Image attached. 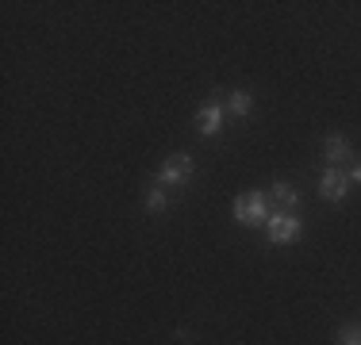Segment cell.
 <instances>
[{
	"label": "cell",
	"mask_w": 361,
	"mask_h": 345,
	"mask_svg": "<svg viewBox=\"0 0 361 345\" xmlns=\"http://www.w3.org/2000/svg\"><path fill=\"white\" fill-rule=\"evenodd\" d=\"M319 196L331 203H342L350 196V172L338 169V165H326L323 177H319Z\"/></svg>",
	"instance_id": "4"
},
{
	"label": "cell",
	"mask_w": 361,
	"mask_h": 345,
	"mask_svg": "<svg viewBox=\"0 0 361 345\" xmlns=\"http://www.w3.org/2000/svg\"><path fill=\"white\" fill-rule=\"evenodd\" d=\"M350 142L342 134H326L323 138V158H326V165H338V161H350Z\"/></svg>",
	"instance_id": "7"
},
{
	"label": "cell",
	"mask_w": 361,
	"mask_h": 345,
	"mask_svg": "<svg viewBox=\"0 0 361 345\" xmlns=\"http://www.w3.org/2000/svg\"><path fill=\"white\" fill-rule=\"evenodd\" d=\"M338 345H361V326H342V330H338Z\"/></svg>",
	"instance_id": "10"
},
{
	"label": "cell",
	"mask_w": 361,
	"mask_h": 345,
	"mask_svg": "<svg viewBox=\"0 0 361 345\" xmlns=\"http://www.w3.org/2000/svg\"><path fill=\"white\" fill-rule=\"evenodd\" d=\"M269 200L281 207V211H296L300 207V192H296V184H288V180H277V184L269 188Z\"/></svg>",
	"instance_id": "6"
},
{
	"label": "cell",
	"mask_w": 361,
	"mask_h": 345,
	"mask_svg": "<svg viewBox=\"0 0 361 345\" xmlns=\"http://www.w3.org/2000/svg\"><path fill=\"white\" fill-rule=\"evenodd\" d=\"M227 108L235 111L238 119H243V115H250V111H254V96H250L246 89H235V92L227 96Z\"/></svg>",
	"instance_id": "9"
},
{
	"label": "cell",
	"mask_w": 361,
	"mask_h": 345,
	"mask_svg": "<svg viewBox=\"0 0 361 345\" xmlns=\"http://www.w3.org/2000/svg\"><path fill=\"white\" fill-rule=\"evenodd\" d=\"M265 227H269V242H273V246H288V242H296L300 234H304V222H300L292 211H269Z\"/></svg>",
	"instance_id": "3"
},
{
	"label": "cell",
	"mask_w": 361,
	"mask_h": 345,
	"mask_svg": "<svg viewBox=\"0 0 361 345\" xmlns=\"http://www.w3.org/2000/svg\"><path fill=\"white\" fill-rule=\"evenodd\" d=\"M231 211H235V222H243V227H262V222L269 219V200H265L262 188H254L243 200H235Z\"/></svg>",
	"instance_id": "1"
},
{
	"label": "cell",
	"mask_w": 361,
	"mask_h": 345,
	"mask_svg": "<svg viewBox=\"0 0 361 345\" xmlns=\"http://www.w3.org/2000/svg\"><path fill=\"white\" fill-rule=\"evenodd\" d=\"M142 200H146V211H154V215H161V211H166V207H169V196H166V184H158V180H154V184H150V188H146V196H142Z\"/></svg>",
	"instance_id": "8"
},
{
	"label": "cell",
	"mask_w": 361,
	"mask_h": 345,
	"mask_svg": "<svg viewBox=\"0 0 361 345\" xmlns=\"http://www.w3.org/2000/svg\"><path fill=\"white\" fill-rule=\"evenodd\" d=\"M346 172H350V184H361V158H357V161H354V165H350Z\"/></svg>",
	"instance_id": "11"
},
{
	"label": "cell",
	"mask_w": 361,
	"mask_h": 345,
	"mask_svg": "<svg viewBox=\"0 0 361 345\" xmlns=\"http://www.w3.org/2000/svg\"><path fill=\"white\" fill-rule=\"evenodd\" d=\"M196 131H200L204 138H216L223 131V104H219V89L208 96V104H204L200 111H196Z\"/></svg>",
	"instance_id": "5"
},
{
	"label": "cell",
	"mask_w": 361,
	"mask_h": 345,
	"mask_svg": "<svg viewBox=\"0 0 361 345\" xmlns=\"http://www.w3.org/2000/svg\"><path fill=\"white\" fill-rule=\"evenodd\" d=\"M192 172H196V161L188 158V153H169V158L161 161V169H158V184L180 188V184L192 180Z\"/></svg>",
	"instance_id": "2"
}]
</instances>
